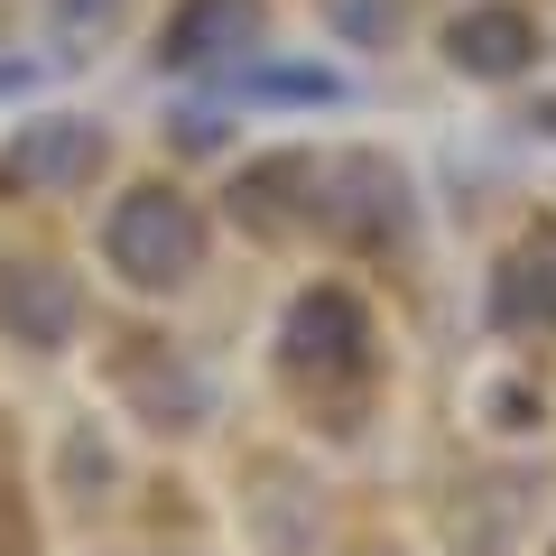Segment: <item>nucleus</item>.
Segmentation results:
<instances>
[{"instance_id": "obj_1", "label": "nucleus", "mask_w": 556, "mask_h": 556, "mask_svg": "<svg viewBox=\"0 0 556 556\" xmlns=\"http://www.w3.org/2000/svg\"><path fill=\"white\" fill-rule=\"evenodd\" d=\"M102 260H112L130 288H186L204 269V214L177 186H130L102 223Z\"/></svg>"}, {"instance_id": "obj_2", "label": "nucleus", "mask_w": 556, "mask_h": 556, "mask_svg": "<svg viewBox=\"0 0 556 556\" xmlns=\"http://www.w3.org/2000/svg\"><path fill=\"white\" fill-rule=\"evenodd\" d=\"M102 167V130L75 112H47L28 121L20 139H10V186H28V195H65V186H84Z\"/></svg>"}, {"instance_id": "obj_3", "label": "nucleus", "mask_w": 556, "mask_h": 556, "mask_svg": "<svg viewBox=\"0 0 556 556\" xmlns=\"http://www.w3.org/2000/svg\"><path fill=\"white\" fill-rule=\"evenodd\" d=\"M445 56H455L464 75L501 84V75H519V65H538V20L510 10V0H482V10H464V20L445 28Z\"/></svg>"}, {"instance_id": "obj_4", "label": "nucleus", "mask_w": 556, "mask_h": 556, "mask_svg": "<svg viewBox=\"0 0 556 556\" xmlns=\"http://www.w3.org/2000/svg\"><path fill=\"white\" fill-rule=\"evenodd\" d=\"M0 325L20 343H65L75 334V278L47 269V260H10L0 269Z\"/></svg>"}, {"instance_id": "obj_5", "label": "nucleus", "mask_w": 556, "mask_h": 556, "mask_svg": "<svg viewBox=\"0 0 556 556\" xmlns=\"http://www.w3.org/2000/svg\"><path fill=\"white\" fill-rule=\"evenodd\" d=\"M251 38H260V0H177L167 28H159V56L167 65H214Z\"/></svg>"}, {"instance_id": "obj_6", "label": "nucleus", "mask_w": 556, "mask_h": 556, "mask_svg": "<svg viewBox=\"0 0 556 556\" xmlns=\"http://www.w3.org/2000/svg\"><path fill=\"white\" fill-rule=\"evenodd\" d=\"M362 343H371V325H362V306L343 288H316L298 306V325H288V362H325V371H353Z\"/></svg>"}, {"instance_id": "obj_7", "label": "nucleus", "mask_w": 556, "mask_h": 556, "mask_svg": "<svg viewBox=\"0 0 556 556\" xmlns=\"http://www.w3.org/2000/svg\"><path fill=\"white\" fill-rule=\"evenodd\" d=\"M501 325H556V251H519L501 269Z\"/></svg>"}, {"instance_id": "obj_8", "label": "nucleus", "mask_w": 556, "mask_h": 556, "mask_svg": "<svg viewBox=\"0 0 556 556\" xmlns=\"http://www.w3.org/2000/svg\"><path fill=\"white\" fill-rule=\"evenodd\" d=\"M65 10H75V20H93V28H112V20H121V0H65Z\"/></svg>"}]
</instances>
